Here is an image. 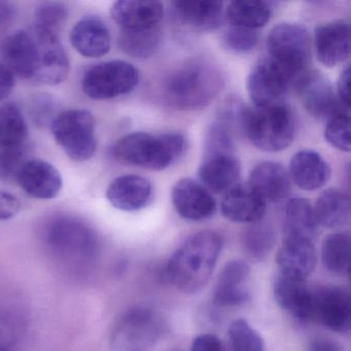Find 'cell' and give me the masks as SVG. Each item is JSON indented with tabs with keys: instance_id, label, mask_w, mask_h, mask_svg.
I'll return each mask as SVG.
<instances>
[{
	"instance_id": "6da1fadb",
	"label": "cell",
	"mask_w": 351,
	"mask_h": 351,
	"mask_svg": "<svg viewBox=\"0 0 351 351\" xmlns=\"http://www.w3.org/2000/svg\"><path fill=\"white\" fill-rule=\"evenodd\" d=\"M42 237L51 260L71 274L83 276L95 267L99 256V240L85 221L58 215L45 225Z\"/></svg>"
},
{
	"instance_id": "7a4b0ae2",
	"label": "cell",
	"mask_w": 351,
	"mask_h": 351,
	"mask_svg": "<svg viewBox=\"0 0 351 351\" xmlns=\"http://www.w3.org/2000/svg\"><path fill=\"white\" fill-rule=\"evenodd\" d=\"M223 244V238L215 232L193 234L170 258L166 268L168 279L184 293L200 291L215 271Z\"/></svg>"
},
{
	"instance_id": "3957f363",
	"label": "cell",
	"mask_w": 351,
	"mask_h": 351,
	"mask_svg": "<svg viewBox=\"0 0 351 351\" xmlns=\"http://www.w3.org/2000/svg\"><path fill=\"white\" fill-rule=\"evenodd\" d=\"M219 69L204 60H190L166 80V97L180 110H194L208 106L223 87Z\"/></svg>"
},
{
	"instance_id": "277c9868",
	"label": "cell",
	"mask_w": 351,
	"mask_h": 351,
	"mask_svg": "<svg viewBox=\"0 0 351 351\" xmlns=\"http://www.w3.org/2000/svg\"><path fill=\"white\" fill-rule=\"evenodd\" d=\"M239 125L248 141L267 153L283 151L295 138V118L285 102L268 106H241Z\"/></svg>"
},
{
	"instance_id": "5b68a950",
	"label": "cell",
	"mask_w": 351,
	"mask_h": 351,
	"mask_svg": "<svg viewBox=\"0 0 351 351\" xmlns=\"http://www.w3.org/2000/svg\"><path fill=\"white\" fill-rule=\"evenodd\" d=\"M184 149L186 138L180 133L135 132L119 139L112 147V155L129 165L163 170L178 161Z\"/></svg>"
},
{
	"instance_id": "8992f818",
	"label": "cell",
	"mask_w": 351,
	"mask_h": 351,
	"mask_svg": "<svg viewBox=\"0 0 351 351\" xmlns=\"http://www.w3.org/2000/svg\"><path fill=\"white\" fill-rule=\"evenodd\" d=\"M51 129L59 147L73 161H88L95 155V120L88 110H64L56 117Z\"/></svg>"
},
{
	"instance_id": "52a82bcc",
	"label": "cell",
	"mask_w": 351,
	"mask_h": 351,
	"mask_svg": "<svg viewBox=\"0 0 351 351\" xmlns=\"http://www.w3.org/2000/svg\"><path fill=\"white\" fill-rule=\"evenodd\" d=\"M268 57L297 81L307 71L311 59L309 32L299 24L275 26L267 38Z\"/></svg>"
},
{
	"instance_id": "ba28073f",
	"label": "cell",
	"mask_w": 351,
	"mask_h": 351,
	"mask_svg": "<svg viewBox=\"0 0 351 351\" xmlns=\"http://www.w3.org/2000/svg\"><path fill=\"white\" fill-rule=\"evenodd\" d=\"M28 127L15 104L0 106V180L16 178L25 163Z\"/></svg>"
},
{
	"instance_id": "9c48e42d",
	"label": "cell",
	"mask_w": 351,
	"mask_h": 351,
	"mask_svg": "<svg viewBox=\"0 0 351 351\" xmlns=\"http://www.w3.org/2000/svg\"><path fill=\"white\" fill-rule=\"evenodd\" d=\"M138 82L139 73L134 65L112 60L90 67L84 75L82 87L92 99L108 100L130 93Z\"/></svg>"
},
{
	"instance_id": "30bf717a",
	"label": "cell",
	"mask_w": 351,
	"mask_h": 351,
	"mask_svg": "<svg viewBox=\"0 0 351 351\" xmlns=\"http://www.w3.org/2000/svg\"><path fill=\"white\" fill-rule=\"evenodd\" d=\"M165 330L161 316L147 308L125 313L114 326L112 343L119 350H134L159 340Z\"/></svg>"
},
{
	"instance_id": "8fae6325",
	"label": "cell",
	"mask_w": 351,
	"mask_h": 351,
	"mask_svg": "<svg viewBox=\"0 0 351 351\" xmlns=\"http://www.w3.org/2000/svg\"><path fill=\"white\" fill-rule=\"evenodd\" d=\"M295 79L269 57L258 60L247 79V91L254 106H268L283 102Z\"/></svg>"
},
{
	"instance_id": "7c38bea8",
	"label": "cell",
	"mask_w": 351,
	"mask_h": 351,
	"mask_svg": "<svg viewBox=\"0 0 351 351\" xmlns=\"http://www.w3.org/2000/svg\"><path fill=\"white\" fill-rule=\"evenodd\" d=\"M295 83L302 104L314 118L328 121L337 114L349 112L322 73L306 71Z\"/></svg>"
},
{
	"instance_id": "4fadbf2b",
	"label": "cell",
	"mask_w": 351,
	"mask_h": 351,
	"mask_svg": "<svg viewBox=\"0 0 351 351\" xmlns=\"http://www.w3.org/2000/svg\"><path fill=\"white\" fill-rule=\"evenodd\" d=\"M313 319L332 332H348L351 328L348 291L336 285H324L313 291Z\"/></svg>"
},
{
	"instance_id": "5bb4252c",
	"label": "cell",
	"mask_w": 351,
	"mask_h": 351,
	"mask_svg": "<svg viewBox=\"0 0 351 351\" xmlns=\"http://www.w3.org/2000/svg\"><path fill=\"white\" fill-rule=\"evenodd\" d=\"M1 62L14 77L34 83L38 73V48L32 32H17L0 42Z\"/></svg>"
},
{
	"instance_id": "9a60e30c",
	"label": "cell",
	"mask_w": 351,
	"mask_h": 351,
	"mask_svg": "<svg viewBox=\"0 0 351 351\" xmlns=\"http://www.w3.org/2000/svg\"><path fill=\"white\" fill-rule=\"evenodd\" d=\"M32 32L38 48V73L34 83L46 86L63 83L69 77L71 63L58 36L36 28Z\"/></svg>"
},
{
	"instance_id": "2e32d148",
	"label": "cell",
	"mask_w": 351,
	"mask_h": 351,
	"mask_svg": "<svg viewBox=\"0 0 351 351\" xmlns=\"http://www.w3.org/2000/svg\"><path fill=\"white\" fill-rule=\"evenodd\" d=\"M171 198L176 213L188 221H204L217 211L210 192L192 178L178 180L172 189Z\"/></svg>"
},
{
	"instance_id": "e0dca14e",
	"label": "cell",
	"mask_w": 351,
	"mask_h": 351,
	"mask_svg": "<svg viewBox=\"0 0 351 351\" xmlns=\"http://www.w3.org/2000/svg\"><path fill=\"white\" fill-rule=\"evenodd\" d=\"M276 263L282 276L306 280L317 263L314 240L283 237L282 244L277 252Z\"/></svg>"
},
{
	"instance_id": "ac0fdd59",
	"label": "cell",
	"mask_w": 351,
	"mask_h": 351,
	"mask_svg": "<svg viewBox=\"0 0 351 351\" xmlns=\"http://www.w3.org/2000/svg\"><path fill=\"white\" fill-rule=\"evenodd\" d=\"M18 184L32 198L40 200L54 199L63 186L60 172L44 160H28L20 168Z\"/></svg>"
},
{
	"instance_id": "d6986e66",
	"label": "cell",
	"mask_w": 351,
	"mask_h": 351,
	"mask_svg": "<svg viewBox=\"0 0 351 351\" xmlns=\"http://www.w3.org/2000/svg\"><path fill=\"white\" fill-rule=\"evenodd\" d=\"M350 25L345 21L328 22L314 32V48L322 64L334 67L350 55Z\"/></svg>"
},
{
	"instance_id": "ffe728a7",
	"label": "cell",
	"mask_w": 351,
	"mask_h": 351,
	"mask_svg": "<svg viewBox=\"0 0 351 351\" xmlns=\"http://www.w3.org/2000/svg\"><path fill=\"white\" fill-rule=\"evenodd\" d=\"M153 196V186L143 176L127 174L117 178L106 191L108 202L119 210L132 213L145 208Z\"/></svg>"
},
{
	"instance_id": "44dd1931",
	"label": "cell",
	"mask_w": 351,
	"mask_h": 351,
	"mask_svg": "<svg viewBox=\"0 0 351 351\" xmlns=\"http://www.w3.org/2000/svg\"><path fill=\"white\" fill-rule=\"evenodd\" d=\"M241 165L233 154H213L204 156L199 178L209 192L223 194L237 186Z\"/></svg>"
},
{
	"instance_id": "7402d4cb",
	"label": "cell",
	"mask_w": 351,
	"mask_h": 351,
	"mask_svg": "<svg viewBox=\"0 0 351 351\" xmlns=\"http://www.w3.org/2000/svg\"><path fill=\"white\" fill-rule=\"evenodd\" d=\"M110 15L122 30H143L158 27L163 19L164 7L158 1H117Z\"/></svg>"
},
{
	"instance_id": "603a6c76",
	"label": "cell",
	"mask_w": 351,
	"mask_h": 351,
	"mask_svg": "<svg viewBox=\"0 0 351 351\" xmlns=\"http://www.w3.org/2000/svg\"><path fill=\"white\" fill-rule=\"evenodd\" d=\"M248 182V186L266 203L280 202L291 192L289 172L276 162H261L254 166Z\"/></svg>"
},
{
	"instance_id": "cb8c5ba5",
	"label": "cell",
	"mask_w": 351,
	"mask_h": 351,
	"mask_svg": "<svg viewBox=\"0 0 351 351\" xmlns=\"http://www.w3.org/2000/svg\"><path fill=\"white\" fill-rule=\"evenodd\" d=\"M274 295L278 305L301 322L313 319V291L305 280L280 276L274 283Z\"/></svg>"
},
{
	"instance_id": "d4e9b609",
	"label": "cell",
	"mask_w": 351,
	"mask_h": 351,
	"mask_svg": "<svg viewBox=\"0 0 351 351\" xmlns=\"http://www.w3.org/2000/svg\"><path fill=\"white\" fill-rule=\"evenodd\" d=\"M221 213L234 223H254L262 221L266 202L250 186L237 184L226 193Z\"/></svg>"
},
{
	"instance_id": "484cf974",
	"label": "cell",
	"mask_w": 351,
	"mask_h": 351,
	"mask_svg": "<svg viewBox=\"0 0 351 351\" xmlns=\"http://www.w3.org/2000/svg\"><path fill=\"white\" fill-rule=\"evenodd\" d=\"M71 42L82 56L100 58L110 52L112 38L104 20L91 16L83 18L73 26Z\"/></svg>"
},
{
	"instance_id": "4316f807",
	"label": "cell",
	"mask_w": 351,
	"mask_h": 351,
	"mask_svg": "<svg viewBox=\"0 0 351 351\" xmlns=\"http://www.w3.org/2000/svg\"><path fill=\"white\" fill-rule=\"evenodd\" d=\"M250 266L241 260L230 261L217 278L213 301L221 307L242 305L250 298L245 287Z\"/></svg>"
},
{
	"instance_id": "83f0119b",
	"label": "cell",
	"mask_w": 351,
	"mask_h": 351,
	"mask_svg": "<svg viewBox=\"0 0 351 351\" xmlns=\"http://www.w3.org/2000/svg\"><path fill=\"white\" fill-rule=\"evenodd\" d=\"M289 174L291 180L302 190L315 191L328 182L330 168L319 154L303 149L291 158Z\"/></svg>"
},
{
	"instance_id": "f1b7e54d",
	"label": "cell",
	"mask_w": 351,
	"mask_h": 351,
	"mask_svg": "<svg viewBox=\"0 0 351 351\" xmlns=\"http://www.w3.org/2000/svg\"><path fill=\"white\" fill-rule=\"evenodd\" d=\"M176 17L191 27L209 32L223 21V5L219 1L184 0L172 3Z\"/></svg>"
},
{
	"instance_id": "f546056e",
	"label": "cell",
	"mask_w": 351,
	"mask_h": 351,
	"mask_svg": "<svg viewBox=\"0 0 351 351\" xmlns=\"http://www.w3.org/2000/svg\"><path fill=\"white\" fill-rule=\"evenodd\" d=\"M313 211L317 225L330 229L342 227L350 217L348 195L337 189H328L318 197Z\"/></svg>"
},
{
	"instance_id": "4dcf8cb0",
	"label": "cell",
	"mask_w": 351,
	"mask_h": 351,
	"mask_svg": "<svg viewBox=\"0 0 351 351\" xmlns=\"http://www.w3.org/2000/svg\"><path fill=\"white\" fill-rule=\"evenodd\" d=\"M317 223L313 207L304 198H293L285 206L283 237L307 238L314 240Z\"/></svg>"
},
{
	"instance_id": "1f68e13d",
	"label": "cell",
	"mask_w": 351,
	"mask_h": 351,
	"mask_svg": "<svg viewBox=\"0 0 351 351\" xmlns=\"http://www.w3.org/2000/svg\"><path fill=\"white\" fill-rule=\"evenodd\" d=\"M351 239L348 232L330 234L322 246V262L332 274L345 276L350 271Z\"/></svg>"
},
{
	"instance_id": "d6a6232c",
	"label": "cell",
	"mask_w": 351,
	"mask_h": 351,
	"mask_svg": "<svg viewBox=\"0 0 351 351\" xmlns=\"http://www.w3.org/2000/svg\"><path fill=\"white\" fill-rule=\"evenodd\" d=\"M226 17L231 25L256 30L268 23L271 9L264 1L237 0L228 5Z\"/></svg>"
},
{
	"instance_id": "836d02e7",
	"label": "cell",
	"mask_w": 351,
	"mask_h": 351,
	"mask_svg": "<svg viewBox=\"0 0 351 351\" xmlns=\"http://www.w3.org/2000/svg\"><path fill=\"white\" fill-rule=\"evenodd\" d=\"M159 28L143 30H122L119 38L121 50L133 58H147L157 52L161 45Z\"/></svg>"
},
{
	"instance_id": "e575fe53",
	"label": "cell",
	"mask_w": 351,
	"mask_h": 351,
	"mask_svg": "<svg viewBox=\"0 0 351 351\" xmlns=\"http://www.w3.org/2000/svg\"><path fill=\"white\" fill-rule=\"evenodd\" d=\"M242 245L248 256L256 260L267 258L275 243V233L266 223H252L242 234Z\"/></svg>"
},
{
	"instance_id": "d590c367",
	"label": "cell",
	"mask_w": 351,
	"mask_h": 351,
	"mask_svg": "<svg viewBox=\"0 0 351 351\" xmlns=\"http://www.w3.org/2000/svg\"><path fill=\"white\" fill-rule=\"evenodd\" d=\"M69 18L66 5L61 3L47 1L36 7L34 11V27L40 32L56 34L62 29Z\"/></svg>"
},
{
	"instance_id": "8d00e7d4",
	"label": "cell",
	"mask_w": 351,
	"mask_h": 351,
	"mask_svg": "<svg viewBox=\"0 0 351 351\" xmlns=\"http://www.w3.org/2000/svg\"><path fill=\"white\" fill-rule=\"evenodd\" d=\"M228 335L232 351H266L262 336L243 318L232 322Z\"/></svg>"
},
{
	"instance_id": "74e56055",
	"label": "cell",
	"mask_w": 351,
	"mask_h": 351,
	"mask_svg": "<svg viewBox=\"0 0 351 351\" xmlns=\"http://www.w3.org/2000/svg\"><path fill=\"white\" fill-rule=\"evenodd\" d=\"M260 36L256 30L246 29L231 25L221 36V45L226 50L234 54H246L258 46Z\"/></svg>"
},
{
	"instance_id": "f35d334b",
	"label": "cell",
	"mask_w": 351,
	"mask_h": 351,
	"mask_svg": "<svg viewBox=\"0 0 351 351\" xmlns=\"http://www.w3.org/2000/svg\"><path fill=\"white\" fill-rule=\"evenodd\" d=\"M324 137L332 147L342 152H350V117L349 112L337 114L328 120Z\"/></svg>"
},
{
	"instance_id": "ab89813d",
	"label": "cell",
	"mask_w": 351,
	"mask_h": 351,
	"mask_svg": "<svg viewBox=\"0 0 351 351\" xmlns=\"http://www.w3.org/2000/svg\"><path fill=\"white\" fill-rule=\"evenodd\" d=\"M58 108V102L53 96L40 94L30 100L29 114L38 127H51L56 117L60 114Z\"/></svg>"
},
{
	"instance_id": "60d3db41",
	"label": "cell",
	"mask_w": 351,
	"mask_h": 351,
	"mask_svg": "<svg viewBox=\"0 0 351 351\" xmlns=\"http://www.w3.org/2000/svg\"><path fill=\"white\" fill-rule=\"evenodd\" d=\"M19 326L13 318L0 313V351H19Z\"/></svg>"
},
{
	"instance_id": "b9f144b4",
	"label": "cell",
	"mask_w": 351,
	"mask_h": 351,
	"mask_svg": "<svg viewBox=\"0 0 351 351\" xmlns=\"http://www.w3.org/2000/svg\"><path fill=\"white\" fill-rule=\"evenodd\" d=\"M21 208L20 201L11 193L0 191V221L13 219Z\"/></svg>"
},
{
	"instance_id": "7bdbcfd3",
	"label": "cell",
	"mask_w": 351,
	"mask_h": 351,
	"mask_svg": "<svg viewBox=\"0 0 351 351\" xmlns=\"http://www.w3.org/2000/svg\"><path fill=\"white\" fill-rule=\"evenodd\" d=\"M191 351H225L221 341L213 334H202L193 341Z\"/></svg>"
},
{
	"instance_id": "ee69618b",
	"label": "cell",
	"mask_w": 351,
	"mask_h": 351,
	"mask_svg": "<svg viewBox=\"0 0 351 351\" xmlns=\"http://www.w3.org/2000/svg\"><path fill=\"white\" fill-rule=\"evenodd\" d=\"M349 84H350V67L346 66L343 69L339 77L337 84V96L341 104L346 108H350V91H349Z\"/></svg>"
},
{
	"instance_id": "f6af8a7d",
	"label": "cell",
	"mask_w": 351,
	"mask_h": 351,
	"mask_svg": "<svg viewBox=\"0 0 351 351\" xmlns=\"http://www.w3.org/2000/svg\"><path fill=\"white\" fill-rule=\"evenodd\" d=\"M15 87V77L3 62H0V101L9 97Z\"/></svg>"
},
{
	"instance_id": "bcb514c9",
	"label": "cell",
	"mask_w": 351,
	"mask_h": 351,
	"mask_svg": "<svg viewBox=\"0 0 351 351\" xmlns=\"http://www.w3.org/2000/svg\"><path fill=\"white\" fill-rule=\"evenodd\" d=\"M16 14H17V9L13 3L0 0V26L12 23L16 18Z\"/></svg>"
},
{
	"instance_id": "7dc6e473",
	"label": "cell",
	"mask_w": 351,
	"mask_h": 351,
	"mask_svg": "<svg viewBox=\"0 0 351 351\" xmlns=\"http://www.w3.org/2000/svg\"><path fill=\"white\" fill-rule=\"evenodd\" d=\"M308 351H341L334 341L328 338H317L310 343Z\"/></svg>"
},
{
	"instance_id": "c3c4849f",
	"label": "cell",
	"mask_w": 351,
	"mask_h": 351,
	"mask_svg": "<svg viewBox=\"0 0 351 351\" xmlns=\"http://www.w3.org/2000/svg\"><path fill=\"white\" fill-rule=\"evenodd\" d=\"M173 351H180V350H173Z\"/></svg>"
}]
</instances>
